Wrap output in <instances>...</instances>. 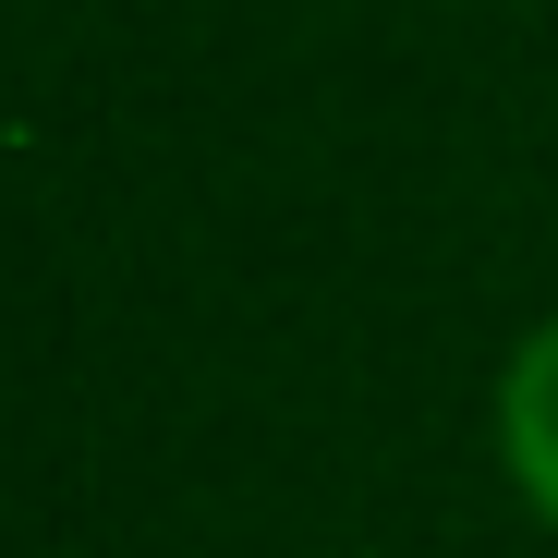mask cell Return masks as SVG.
<instances>
[{
  "mask_svg": "<svg viewBox=\"0 0 558 558\" xmlns=\"http://www.w3.org/2000/svg\"><path fill=\"white\" fill-rule=\"evenodd\" d=\"M498 461H510V486L558 522V316L510 352V377H498Z\"/></svg>",
  "mask_w": 558,
  "mask_h": 558,
  "instance_id": "cell-1",
  "label": "cell"
}]
</instances>
